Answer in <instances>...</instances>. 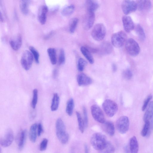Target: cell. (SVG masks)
Instances as JSON below:
<instances>
[{
	"mask_svg": "<svg viewBox=\"0 0 153 153\" xmlns=\"http://www.w3.org/2000/svg\"><path fill=\"white\" fill-rule=\"evenodd\" d=\"M56 135L59 140L63 144H66L69 139V135L66 132L64 123L61 118L57 119L56 123Z\"/></svg>",
	"mask_w": 153,
	"mask_h": 153,
	"instance_id": "cell-1",
	"label": "cell"
},
{
	"mask_svg": "<svg viewBox=\"0 0 153 153\" xmlns=\"http://www.w3.org/2000/svg\"><path fill=\"white\" fill-rule=\"evenodd\" d=\"M107 141L105 137L102 134L99 133L93 134L90 139V142L92 147L98 151H102Z\"/></svg>",
	"mask_w": 153,
	"mask_h": 153,
	"instance_id": "cell-2",
	"label": "cell"
},
{
	"mask_svg": "<svg viewBox=\"0 0 153 153\" xmlns=\"http://www.w3.org/2000/svg\"><path fill=\"white\" fill-rule=\"evenodd\" d=\"M127 40V36L123 31H120L113 34L111 37L112 45L115 47H122Z\"/></svg>",
	"mask_w": 153,
	"mask_h": 153,
	"instance_id": "cell-3",
	"label": "cell"
},
{
	"mask_svg": "<svg viewBox=\"0 0 153 153\" xmlns=\"http://www.w3.org/2000/svg\"><path fill=\"white\" fill-rule=\"evenodd\" d=\"M125 48L127 53L130 55L135 56L140 52V47L137 42L132 38L127 40L125 43Z\"/></svg>",
	"mask_w": 153,
	"mask_h": 153,
	"instance_id": "cell-4",
	"label": "cell"
},
{
	"mask_svg": "<svg viewBox=\"0 0 153 153\" xmlns=\"http://www.w3.org/2000/svg\"><path fill=\"white\" fill-rule=\"evenodd\" d=\"M103 109L107 115L111 117L114 116L118 110V105L114 101L106 99L102 104Z\"/></svg>",
	"mask_w": 153,
	"mask_h": 153,
	"instance_id": "cell-5",
	"label": "cell"
},
{
	"mask_svg": "<svg viewBox=\"0 0 153 153\" xmlns=\"http://www.w3.org/2000/svg\"><path fill=\"white\" fill-rule=\"evenodd\" d=\"M106 28L102 23L96 24L92 30L91 35L93 39L97 41H100L105 37L106 34Z\"/></svg>",
	"mask_w": 153,
	"mask_h": 153,
	"instance_id": "cell-6",
	"label": "cell"
},
{
	"mask_svg": "<svg viewBox=\"0 0 153 153\" xmlns=\"http://www.w3.org/2000/svg\"><path fill=\"white\" fill-rule=\"evenodd\" d=\"M33 59V57L30 51H25L23 53L21 59V63L22 67L25 70H28L31 67Z\"/></svg>",
	"mask_w": 153,
	"mask_h": 153,
	"instance_id": "cell-7",
	"label": "cell"
},
{
	"mask_svg": "<svg viewBox=\"0 0 153 153\" xmlns=\"http://www.w3.org/2000/svg\"><path fill=\"white\" fill-rule=\"evenodd\" d=\"M129 126V120L128 117L126 116L121 117L116 123L117 129L121 134H125L128 131Z\"/></svg>",
	"mask_w": 153,
	"mask_h": 153,
	"instance_id": "cell-8",
	"label": "cell"
},
{
	"mask_svg": "<svg viewBox=\"0 0 153 153\" xmlns=\"http://www.w3.org/2000/svg\"><path fill=\"white\" fill-rule=\"evenodd\" d=\"M91 109L92 117L96 121L102 124L105 121L104 113L98 105H93L91 106Z\"/></svg>",
	"mask_w": 153,
	"mask_h": 153,
	"instance_id": "cell-9",
	"label": "cell"
},
{
	"mask_svg": "<svg viewBox=\"0 0 153 153\" xmlns=\"http://www.w3.org/2000/svg\"><path fill=\"white\" fill-rule=\"evenodd\" d=\"M121 8L126 15L135 12L137 8L136 2L133 0H124L121 4Z\"/></svg>",
	"mask_w": 153,
	"mask_h": 153,
	"instance_id": "cell-10",
	"label": "cell"
},
{
	"mask_svg": "<svg viewBox=\"0 0 153 153\" xmlns=\"http://www.w3.org/2000/svg\"><path fill=\"white\" fill-rule=\"evenodd\" d=\"M14 137V134L12 130L10 128L7 129L3 137L0 139L1 145L4 147L9 146L12 143Z\"/></svg>",
	"mask_w": 153,
	"mask_h": 153,
	"instance_id": "cell-11",
	"label": "cell"
},
{
	"mask_svg": "<svg viewBox=\"0 0 153 153\" xmlns=\"http://www.w3.org/2000/svg\"><path fill=\"white\" fill-rule=\"evenodd\" d=\"M95 20L94 13L87 11L83 20L82 25L84 28L88 30L93 26Z\"/></svg>",
	"mask_w": 153,
	"mask_h": 153,
	"instance_id": "cell-12",
	"label": "cell"
},
{
	"mask_svg": "<svg viewBox=\"0 0 153 153\" xmlns=\"http://www.w3.org/2000/svg\"><path fill=\"white\" fill-rule=\"evenodd\" d=\"M122 21L124 29L126 32L129 33L134 28V23L130 16L126 15L123 16Z\"/></svg>",
	"mask_w": 153,
	"mask_h": 153,
	"instance_id": "cell-13",
	"label": "cell"
},
{
	"mask_svg": "<svg viewBox=\"0 0 153 153\" xmlns=\"http://www.w3.org/2000/svg\"><path fill=\"white\" fill-rule=\"evenodd\" d=\"M48 11L47 6L45 5H41L39 8L38 18L39 22L42 25L45 24L46 22Z\"/></svg>",
	"mask_w": 153,
	"mask_h": 153,
	"instance_id": "cell-14",
	"label": "cell"
},
{
	"mask_svg": "<svg viewBox=\"0 0 153 153\" xmlns=\"http://www.w3.org/2000/svg\"><path fill=\"white\" fill-rule=\"evenodd\" d=\"M136 2L137 8L140 11H148L151 9L152 7L151 2L150 0H137Z\"/></svg>",
	"mask_w": 153,
	"mask_h": 153,
	"instance_id": "cell-15",
	"label": "cell"
},
{
	"mask_svg": "<svg viewBox=\"0 0 153 153\" xmlns=\"http://www.w3.org/2000/svg\"><path fill=\"white\" fill-rule=\"evenodd\" d=\"M77 81L78 85L80 86L88 85L92 83L91 79L83 73L79 74L77 75Z\"/></svg>",
	"mask_w": 153,
	"mask_h": 153,
	"instance_id": "cell-16",
	"label": "cell"
},
{
	"mask_svg": "<svg viewBox=\"0 0 153 153\" xmlns=\"http://www.w3.org/2000/svg\"><path fill=\"white\" fill-rule=\"evenodd\" d=\"M128 149L129 153H137L139 149L138 141L136 137L134 136L131 137L129 142Z\"/></svg>",
	"mask_w": 153,
	"mask_h": 153,
	"instance_id": "cell-17",
	"label": "cell"
},
{
	"mask_svg": "<svg viewBox=\"0 0 153 153\" xmlns=\"http://www.w3.org/2000/svg\"><path fill=\"white\" fill-rule=\"evenodd\" d=\"M22 42V39L20 35L19 34L14 39L10 41V44L11 48L14 51L18 50L20 48Z\"/></svg>",
	"mask_w": 153,
	"mask_h": 153,
	"instance_id": "cell-18",
	"label": "cell"
},
{
	"mask_svg": "<svg viewBox=\"0 0 153 153\" xmlns=\"http://www.w3.org/2000/svg\"><path fill=\"white\" fill-rule=\"evenodd\" d=\"M104 131L110 136H113L115 133V128L113 123L111 121H105L103 123Z\"/></svg>",
	"mask_w": 153,
	"mask_h": 153,
	"instance_id": "cell-19",
	"label": "cell"
},
{
	"mask_svg": "<svg viewBox=\"0 0 153 153\" xmlns=\"http://www.w3.org/2000/svg\"><path fill=\"white\" fill-rule=\"evenodd\" d=\"M85 6L87 11L94 13L99 7L98 2L96 1L93 0H87L85 2Z\"/></svg>",
	"mask_w": 153,
	"mask_h": 153,
	"instance_id": "cell-20",
	"label": "cell"
},
{
	"mask_svg": "<svg viewBox=\"0 0 153 153\" xmlns=\"http://www.w3.org/2000/svg\"><path fill=\"white\" fill-rule=\"evenodd\" d=\"M80 51L86 59L91 64L94 62L93 57L91 54V52L88 48L82 46L80 48Z\"/></svg>",
	"mask_w": 153,
	"mask_h": 153,
	"instance_id": "cell-21",
	"label": "cell"
},
{
	"mask_svg": "<svg viewBox=\"0 0 153 153\" xmlns=\"http://www.w3.org/2000/svg\"><path fill=\"white\" fill-rule=\"evenodd\" d=\"M37 123L32 124L30 127L29 132V137L30 140L33 143L35 142L37 134Z\"/></svg>",
	"mask_w": 153,
	"mask_h": 153,
	"instance_id": "cell-22",
	"label": "cell"
},
{
	"mask_svg": "<svg viewBox=\"0 0 153 153\" xmlns=\"http://www.w3.org/2000/svg\"><path fill=\"white\" fill-rule=\"evenodd\" d=\"M153 117V101L151 102L143 117L144 122L149 121Z\"/></svg>",
	"mask_w": 153,
	"mask_h": 153,
	"instance_id": "cell-23",
	"label": "cell"
},
{
	"mask_svg": "<svg viewBox=\"0 0 153 153\" xmlns=\"http://www.w3.org/2000/svg\"><path fill=\"white\" fill-rule=\"evenodd\" d=\"M47 53L51 64H56L57 61L56 50L53 48H50L47 49Z\"/></svg>",
	"mask_w": 153,
	"mask_h": 153,
	"instance_id": "cell-24",
	"label": "cell"
},
{
	"mask_svg": "<svg viewBox=\"0 0 153 153\" xmlns=\"http://www.w3.org/2000/svg\"><path fill=\"white\" fill-rule=\"evenodd\" d=\"M30 1L21 0L20 3V7L22 13L24 15H26L29 12V6Z\"/></svg>",
	"mask_w": 153,
	"mask_h": 153,
	"instance_id": "cell-25",
	"label": "cell"
},
{
	"mask_svg": "<svg viewBox=\"0 0 153 153\" xmlns=\"http://www.w3.org/2000/svg\"><path fill=\"white\" fill-rule=\"evenodd\" d=\"M59 103V97L56 93H54L52 99L51 109L52 111H56L58 108Z\"/></svg>",
	"mask_w": 153,
	"mask_h": 153,
	"instance_id": "cell-26",
	"label": "cell"
},
{
	"mask_svg": "<svg viewBox=\"0 0 153 153\" xmlns=\"http://www.w3.org/2000/svg\"><path fill=\"white\" fill-rule=\"evenodd\" d=\"M26 132L25 130L21 131L19 139L18 146L19 150H21L23 147L26 138Z\"/></svg>",
	"mask_w": 153,
	"mask_h": 153,
	"instance_id": "cell-27",
	"label": "cell"
},
{
	"mask_svg": "<svg viewBox=\"0 0 153 153\" xmlns=\"http://www.w3.org/2000/svg\"><path fill=\"white\" fill-rule=\"evenodd\" d=\"M75 6L73 4H70L65 7L61 11L62 14L64 16H68L73 13Z\"/></svg>",
	"mask_w": 153,
	"mask_h": 153,
	"instance_id": "cell-28",
	"label": "cell"
},
{
	"mask_svg": "<svg viewBox=\"0 0 153 153\" xmlns=\"http://www.w3.org/2000/svg\"><path fill=\"white\" fill-rule=\"evenodd\" d=\"M136 33L139 39L142 41L144 40L146 38V35L144 30L139 24H137L135 27Z\"/></svg>",
	"mask_w": 153,
	"mask_h": 153,
	"instance_id": "cell-29",
	"label": "cell"
},
{
	"mask_svg": "<svg viewBox=\"0 0 153 153\" xmlns=\"http://www.w3.org/2000/svg\"><path fill=\"white\" fill-rule=\"evenodd\" d=\"M145 124L141 131V134L143 137H148L150 133L151 129L149 121L145 122Z\"/></svg>",
	"mask_w": 153,
	"mask_h": 153,
	"instance_id": "cell-30",
	"label": "cell"
},
{
	"mask_svg": "<svg viewBox=\"0 0 153 153\" xmlns=\"http://www.w3.org/2000/svg\"><path fill=\"white\" fill-rule=\"evenodd\" d=\"M74 107V102L72 98L70 99L68 101L66 108L67 114L69 116L72 115Z\"/></svg>",
	"mask_w": 153,
	"mask_h": 153,
	"instance_id": "cell-31",
	"label": "cell"
},
{
	"mask_svg": "<svg viewBox=\"0 0 153 153\" xmlns=\"http://www.w3.org/2000/svg\"><path fill=\"white\" fill-rule=\"evenodd\" d=\"M78 22V19L76 18H74L70 20L69 24V30L71 33H73L77 27Z\"/></svg>",
	"mask_w": 153,
	"mask_h": 153,
	"instance_id": "cell-32",
	"label": "cell"
},
{
	"mask_svg": "<svg viewBox=\"0 0 153 153\" xmlns=\"http://www.w3.org/2000/svg\"><path fill=\"white\" fill-rule=\"evenodd\" d=\"M76 114L78 121L79 129L80 132L83 133L85 128L83 120L80 114L78 112H76Z\"/></svg>",
	"mask_w": 153,
	"mask_h": 153,
	"instance_id": "cell-33",
	"label": "cell"
},
{
	"mask_svg": "<svg viewBox=\"0 0 153 153\" xmlns=\"http://www.w3.org/2000/svg\"><path fill=\"white\" fill-rule=\"evenodd\" d=\"M102 151L104 153H114L115 149L113 145L110 142L107 141L105 147Z\"/></svg>",
	"mask_w": 153,
	"mask_h": 153,
	"instance_id": "cell-34",
	"label": "cell"
},
{
	"mask_svg": "<svg viewBox=\"0 0 153 153\" xmlns=\"http://www.w3.org/2000/svg\"><path fill=\"white\" fill-rule=\"evenodd\" d=\"M30 52L33 55L35 62L37 63H39V54L37 50L33 47L30 46L29 47Z\"/></svg>",
	"mask_w": 153,
	"mask_h": 153,
	"instance_id": "cell-35",
	"label": "cell"
},
{
	"mask_svg": "<svg viewBox=\"0 0 153 153\" xmlns=\"http://www.w3.org/2000/svg\"><path fill=\"white\" fill-rule=\"evenodd\" d=\"M87 64V62L83 59L80 58L77 63V69L79 71H82Z\"/></svg>",
	"mask_w": 153,
	"mask_h": 153,
	"instance_id": "cell-36",
	"label": "cell"
},
{
	"mask_svg": "<svg viewBox=\"0 0 153 153\" xmlns=\"http://www.w3.org/2000/svg\"><path fill=\"white\" fill-rule=\"evenodd\" d=\"M38 100V90L35 89L33 91V98L31 102V106L34 109L36 106Z\"/></svg>",
	"mask_w": 153,
	"mask_h": 153,
	"instance_id": "cell-37",
	"label": "cell"
},
{
	"mask_svg": "<svg viewBox=\"0 0 153 153\" xmlns=\"http://www.w3.org/2000/svg\"><path fill=\"white\" fill-rule=\"evenodd\" d=\"M102 48L103 52L106 54L111 53L112 50V46L108 43H105L102 45Z\"/></svg>",
	"mask_w": 153,
	"mask_h": 153,
	"instance_id": "cell-38",
	"label": "cell"
},
{
	"mask_svg": "<svg viewBox=\"0 0 153 153\" xmlns=\"http://www.w3.org/2000/svg\"><path fill=\"white\" fill-rule=\"evenodd\" d=\"M65 61V56L64 50L63 49H61L60 50L59 58L58 63L59 65H62L64 64Z\"/></svg>",
	"mask_w": 153,
	"mask_h": 153,
	"instance_id": "cell-39",
	"label": "cell"
},
{
	"mask_svg": "<svg viewBox=\"0 0 153 153\" xmlns=\"http://www.w3.org/2000/svg\"><path fill=\"white\" fill-rule=\"evenodd\" d=\"M123 77L126 79L129 80L132 76V73L131 71L128 69L125 70L123 73Z\"/></svg>",
	"mask_w": 153,
	"mask_h": 153,
	"instance_id": "cell-40",
	"label": "cell"
},
{
	"mask_svg": "<svg viewBox=\"0 0 153 153\" xmlns=\"http://www.w3.org/2000/svg\"><path fill=\"white\" fill-rule=\"evenodd\" d=\"M48 140L46 138L44 139L40 143L39 149L40 151H43L46 150L48 143Z\"/></svg>",
	"mask_w": 153,
	"mask_h": 153,
	"instance_id": "cell-41",
	"label": "cell"
},
{
	"mask_svg": "<svg viewBox=\"0 0 153 153\" xmlns=\"http://www.w3.org/2000/svg\"><path fill=\"white\" fill-rule=\"evenodd\" d=\"M83 121L84 123L85 128H86L88 124V118L87 110L85 107H83Z\"/></svg>",
	"mask_w": 153,
	"mask_h": 153,
	"instance_id": "cell-42",
	"label": "cell"
},
{
	"mask_svg": "<svg viewBox=\"0 0 153 153\" xmlns=\"http://www.w3.org/2000/svg\"><path fill=\"white\" fill-rule=\"evenodd\" d=\"M152 97V95L151 94H150L145 99L142 108V109L143 111H144L145 110L148 105L149 102L151 100Z\"/></svg>",
	"mask_w": 153,
	"mask_h": 153,
	"instance_id": "cell-43",
	"label": "cell"
},
{
	"mask_svg": "<svg viewBox=\"0 0 153 153\" xmlns=\"http://www.w3.org/2000/svg\"><path fill=\"white\" fill-rule=\"evenodd\" d=\"M43 131L42 126L41 123H39L37 126V135L40 136Z\"/></svg>",
	"mask_w": 153,
	"mask_h": 153,
	"instance_id": "cell-44",
	"label": "cell"
},
{
	"mask_svg": "<svg viewBox=\"0 0 153 153\" xmlns=\"http://www.w3.org/2000/svg\"><path fill=\"white\" fill-rule=\"evenodd\" d=\"M151 129L153 130V117L149 120Z\"/></svg>",
	"mask_w": 153,
	"mask_h": 153,
	"instance_id": "cell-45",
	"label": "cell"
},
{
	"mask_svg": "<svg viewBox=\"0 0 153 153\" xmlns=\"http://www.w3.org/2000/svg\"><path fill=\"white\" fill-rule=\"evenodd\" d=\"M112 69L114 72H115L117 70V66L115 64L113 63L112 65Z\"/></svg>",
	"mask_w": 153,
	"mask_h": 153,
	"instance_id": "cell-46",
	"label": "cell"
},
{
	"mask_svg": "<svg viewBox=\"0 0 153 153\" xmlns=\"http://www.w3.org/2000/svg\"><path fill=\"white\" fill-rule=\"evenodd\" d=\"M58 71L56 69H55L53 71V76L54 78H56L57 74Z\"/></svg>",
	"mask_w": 153,
	"mask_h": 153,
	"instance_id": "cell-47",
	"label": "cell"
},
{
	"mask_svg": "<svg viewBox=\"0 0 153 153\" xmlns=\"http://www.w3.org/2000/svg\"><path fill=\"white\" fill-rule=\"evenodd\" d=\"M85 153H88V147L87 144H85Z\"/></svg>",
	"mask_w": 153,
	"mask_h": 153,
	"instance_id": "cell-48",
	"label": "cell"
}]
</instances>
